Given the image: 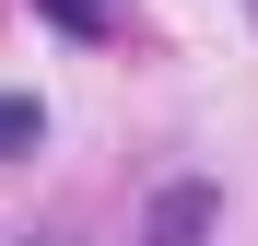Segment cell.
<instances>
[{
  "label": "cell",
  "mask_w": 258,
  "mask_h": 246,
  "mask_svg": "<svg viewBox=\"0 0 258 246\" xmlns=\"http://www.w3.org/2000/svg\"><path fill=\"white\" fill-rule=\"evenodd\" d=\"M12 152H47V106L35 94H0V164Z\"/></svg>",
  "instance_id": "2"
},
{
  "label": "cell",
  "mask_w": 258,
  "mask_h": 246,
  "mask_svg": "<svg viewBox=\"0 0 258 246\" xmlns=\"http://www.w3.org/2000/svg\"><path fill=\"white\" fill-rule=\"evenodd\" d=\"M47 24H71V35H117V0H47Z\"/></svg>",
  "instance_id": "3"
},
{
  "label": "cell",
  "mask_w": 258,
  "mask_h": 246,
  "mask_svg": "<svg viewBox=\"0 0 258 246\" xmlns=\"http://www.w3.org/2000/svg\"><path fill=\"white\" fill-rule=\"evenodd\" d=\"M211 223H223V199H211L200 176H176V188H153V211H141V246H211Z\"/></svg>",
  "instance_id": "1"
}]
</instances>
